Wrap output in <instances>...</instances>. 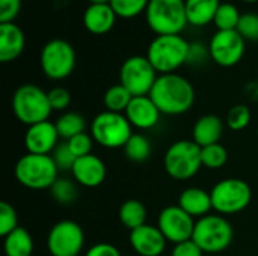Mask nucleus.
Instances as JSON below:
<instances>
[{"label": "nucleus", "instance_id": "1", "mask_svg": "<svg viewBox=\"0 0 258 256\" xmlns=\"http://www.w3.org/2000/svg\"><path fill=\"white\" fill-rule=\"evenodd\" d=\"M150 98L162 115L178 116L192 109L195 89L186 77L177 72L160 74L150 92Z\"/></svg>", "mask_w": 258, "mask_h": 256}, {"label": "nucleus", "instance_id": "2", "mask_svg": "<svg viewBox=\"0 0 258 256\" xmlns=\"http://www.w3.org/2000/svg\"><path fill=\"white\" fill-rule=\"evenodd\" d=\"M190 44L181 35H156L147 50V57L160 74L175 72L187 63Z\"/></svg>", "mask_w": 258, "mask_h": 256}, {"label": "nucleus", "instance_id": "3", "mask_svg": "<svg viewBox=\"0 0 258 256\" xmlns=\"http://www.w3.org/2000/svg\"><path fill=\"white\" fill-rule=\"evenodd\" d=\"M12 112L15 118L27 127L48 121L53 112L48 92L32 83L21 84L12 95Z\"/></svg>", "mask_w": 258, "mask_h": 256}, {"label": "nucleus", "instance_id": "4", "mask_svg": "<svg viewBox=\"0 0 258 256\" xmlns=\"http://www.w3.org/2000/svg\"><path fill=\"white\" fill-rule=\"evenodd\" d=\"M14 172L17 181L30 190L51 189V186L59 178V169L51 155H39L30 152L18 158Z\"/></svg>", "mask_w": 258, "mask_h": 256}, {"label": "nucleus", "instance_id": "5", "mask_svg": "<svg viewBox=\"0 0 258 256\" xmlns=\"http://www.w3.org/2000/svg\"><path fill=\"white\" fill-rule=\"evenodd\" d=\"M145 17L156 35H180L189 24L184 0H150Z\"/></svg>", "mask_w": 258, "mask_h": 256}, {"label": "nucleus", "instance_id": "6", "mask_svg": "<svg viewBox=\"0 0 258 256\" xmlns=\"http://www.w3.org/2000/svg\"><path fill=\"white\" fill-rule=\"evenodd\" d=\"M233 238V225L221 214H207L195 222L192 240L204 253H221L227 250Z\"/></svg>", "mask_w": 258, "mask_h": 256}, {"label": "nucleus", "instance_id": "7", "mask_svg": "<svg viewBox=\"0 0 258 256\" xmlns=\"http://www.w3.org/2000/svg\"><path fill=\"white\" fill-rule=\"evenodd\" d=\"M163 167L174 180L186 181L194 178L203 167L201 146H198L192 139L174 142L165 152Z\"/></svg>", "mask_w": 258, "mask_h": 256}, {"label": "nucleus", "instance_id": "8", "mask_svg": "<svg viewBox=\"0 0 258 256\" xmlns=\"http://www.w3.org/2000/svg\"><path fill=\"white\" fill-rule=\"evenodd\" d=\"M133 134V127L124 113L104 110L98 113L91 122V136L103 148L116 149L124 148Z\"/></svg>", "mask_w": 258, "mask_h": 256}, {"label": "nucleus", "instance_id": "9", "mask_svg": "<svg viewBox=\"0 0 258 256\" xmlns=\"http://www.w3.org/2000/svg\"><path fill=\"white\" fill-rule=\"evenodd\" d=\"M213 210L221 216H231L248 208L252 199L249 184L240 178H227L219 181L210 190Z\"/></svg>", "mask_w": 258, "mask_h": 256}, {"label": "nucleus", "instance_id": "10", "mask_svg": "<svg viewBox=\"0 0 258 256\" xmlns=\"http://www.w3.org/2000/svg\"><path fill=\"white\" fill-rule=\"evenodd\" d=\"M39 63L47 78L63 80L70 77L76 68V50L65 39H50L41 50Z\"/></svg>", "mask_w": 258, "mask_h": 256}, {"label": "nucleus", "instance_id": "11", "mask_svg": "<svg viewBox=\"0 0 258 256\" xmlns=\"http://www.w3.org/2000/svg\"><path fill=\"white\" fill-rule=\"evenodd\" d=\"M159 72L154 69L147 56H132L124 60L119 69V83L133 95H150Z\"/></svg>", "mask_w": 258, "mask_h": 256}, {"label": "nucleus", "instance_id": "12", "mask_svg": "<svg viewBox=\"0 0 258 256\" xmlns=\"http://www.w3.org/2000/svg\"><path fill=\"white\" fill-rule=\"evenodd\" d=\"M85 246V232L73 220H60L48 231L47 249L51 256H79Z\"/></svg>", "mask_w": 258, "mask_h": 256}, {"label": "nucleus", "instance_id": "13", "mask_svg": "<svg viewBox=\"0 0 258 256\" xmlns=\"http://www.w3.org/2000/svg\"><path fill=\"white\" fill-rule=\"evenodd\" d=\"M245 42L237 30H218L209 42L210 59L219 66L231 68L243 59Z\"/></svg>", "mask_w": 258, "mask_h": 256}, {"label": "nucleus", "instance_id": "14", "mask_svg": "<svg viewBox=\"0 0 258 256\" xmlns=\"http://www.w3.org/2000/svg\"><path fill=\"white\" fill-rule=\"evenodd\" d=\"M195 222L197 220L183 211L178 205H169L160 211L157 226L169 243L178 244L192 240Z\"/></svg>", "mask_w": 258, "mask_h": 256}, {"label": "nucleus", "instance_id": "15", "mask_svg": "<svg viewBox=\"0 0 258 256\" xmlns=\"http://www.w3.org/2000/svg\"><path fill=\"white\" fill-rule=\"evenodd\" d=\"M59 139L60 137L54 122L44 121L27 127V131L24 134V146L30 154L51 155L54 148L59 145Z\"/></svg>", "mask_w": 258, "mask_h": 256}, {"label": "nucleus", "instance_id": "16", "mask_svg": "<svg viewBox=\"0 0 258 256\" xmlns=\"http://www.w3.org/2000/svg\"><path fill=\"white\" fill-rule=\"evenodd\" d=\"M128 241L132 249L139 256H160L168 243L159 226L148 223L130 231Z\"/></svg>", "mask_w": 258, "mask_h": 256}, {"label": "nucleus", "instance_id": "17", "mask_svg": "<svg viewBox=\"0 0 258 256\" xmlns=\"http://www.w3.org/2000/svg\"><path fill=\"white\" fill-rule=\"evenodd\" d=\"M71 172L74 181L86 189H95L101 186L107 175L104 161L95 154H89L77 158Z\"/></svg>", "mask_w": 258, "mask_h": 256}, {"label": "nucleus", "instance_id": "18", "mask_svg": "<svg viewBox=\"0 0 258 256\" xmlns=\"http://www.w3.org/2000/svg\"><path fill=\"white\" fill-rule=\"evenodd\" d=\"M124 115L132 124V127L138 130L154 128L159 124L160 116H162L160 110L157 109L154 101L150 98V95L133 97Z\"/></svg>", "mask_w": 258, "mask_h": 256}, {"label": "nucleus", "instance_id": "19", "mask_svg": "<svg viewBox=\"0 0 258 256\" xmlns=\"http://www.w3.org/2000/svg\"><path fill=\"white\" fill-rule=\"evenodd\" d=\"M26 47V36L15 23H0V62L8 63L21 56Z\"/></svg>", "mask_w": 258, "mask_h": 256}, {"label": "nucleus", "instance_id": "20", "mask_svg": "<svg viewBox=\"0 0 258 256\" xmlns=\"http://www.w3.org/2000/svg\"><path fill=\"white\" fill-rule=\"evenodd\" d=\"M183 211H186L194 219H201L213 210L210 192L200 187H187L178 196L177 204Z\"/></svg>", "mask_w": 258, "mask_h": 256}, {"label": "nucleus", "instance_id": "21", "mask_svg": "<svg viewBox=\"0 0 258 256\" xmlns=\"http://www.w3.org/2000/svg\"><path fill=\"white\" fill-rule=\"evenodd\" d=\"M116 17L110 5H89L83 14V24L92 35H106L113 29Z\"/></svg>", "mask_w": 258, "mask_h": 256}, {"label": "nucleus", "instance_id": "22", "mask_svg": "<svg viewBox=\"0 0 258 256\" xmlns=\"http://www.w3.org/2000/svg\"><path fill=\"white\" fill-rule=\"evenodd\" d=\"M224 134V121L216 115L201 116L192 128V140L204 148L213 143H219Z\"/></svg>", "mask_w": 258, "mask_h": 256}, {"label": "nucleus", "instance_id": "23", "mask_svg": "<svg viewBox=\"0 0 258 256\" xmlns=\"http://www.w3.org/2000/svg\"><path fill=\"white\" fill-rule=\"evenodd\" d=\"M187 23L192 26H207L213 23L221 6V0H184Z\"/></svg>", "mask_w": 258, "mask_h": 256}, {"label": "nucleus", "instance_id": "24", "mask_svg": "<svg viewBox=\"0 0 258 256\" xmlns=\"http://www.w3.org/2000/svg\"><path fill=\"white\" fill-rule=\"evenodd\" d=\"M3 250L6 256H32L33 238L26 228L18 226L3 237Z\"/></svg>", "mask_w": 258, "mask_h": 256}, {"label": "nucleus", "instance_id": "25", "mask_svg": "<svg viewBox=\"0 0 258 256\" xmlns=\"http://www.w3.org/2000/svg\"><path fill=\"white\" fill-rule=\"evenodd\" d=\"M118 217L127 229L133 231L147 223V207L138 199H128L121 204Z\"/></svg>", "mask_w": 258, "mask_h": 256}, {"label": "nucleus", "instance_id": "26", "mask_svg": "<svg viewBox=\"0 0 258 256\" xmlns=\"http://www.w3.org/2000/svg\"><path fill=\"white\" fill-rule=\"evenodd\" d=\"M59 137L65 142L86 131V119L77 112H63L54 122Z\"/></svg>", "mask_w": 258, "mask_h": 256}, {"label": "nucleus", "instance_id": "27", "mask_svg": "<svg viewBox=\"0 0 258 256\" xmlns=\"http://www.w3.org/2000/svg\"><path fill=\"white\" fill-rule=\"evenodd\" d=\"M132 100H133V95L121 83L110 86L103 95V104L106 110L115 112V113H125Z\"/></svg>", "mask_w": 258, "mask_h": 256}, {"label": "nucleus", "instance_id": "28", "mask_svg": "<svg viewBox=\"0 0 258 256\" xmlns=\"http://www.w3.org/2000/svg\"><path fill=\"white\" fill-rule=\"evenodd\" d=\"M125 157L133 163H144L151 155V143L148 137L139 133H133L132 137L124 145Z\"/></svg>", "mask_w": 258, "mask_h": 256}, {"label": "nucleus", "instance_id": "29", "mask_svg": "<svg viewBox=\"0 0 258 256\" xmlns=\"http://www.w3.org/2000/svg\"><path fill=\"white\" fill-rule=\"evenodd\" d=\"M240 17L242 14L233 3H221L213 24L218 27V30H236Z\"/></svg>", "mask_w": 258, "mask_h": 256}, {"label": "nucleus", "instance_id": "30", "mask_svg": "<svg viewBox=\"0 0 258 256\" xmlns=\"http://www.w3.org/2000/svg\"><path fill=\"white\" fill-rule=\"evenodd\" d=\"M201 160L207 169H221L228 161V151L222 143H213L201 148Z\"/></svg>", "mask_w": 258, "mask_h": 256}, {"label": "nucleus", "instance_id": "31", "mask_svg": "<svg viewBox=\"0 0 258 256\" xmlns=\"http://www.w3.org/2000/svg\"><path fill=\"white\" fill-rule=\"evenodd\" d=\"M51 198L60 205H70L77 199V186L76 181L68 178H57L50 189Z\"/></svg>", "mask_w": 258, "mask_h": 256}, {"label": "nucleus", "instance_id": "32", "mask_svg": "<svg viewBox=\"0 0 258 256\" xmlns=\"http://www.w3.org/2000/svg\"><path fill=\"white\" fill-rule=\"evenodd\" d=\"M150 0H110V6L121 18H133L147 11Z\"/></svg>", "mask_w": 258, "mask_h": 256}, {"label": "nucleus", "instance_id": "33", "mask_svg": "<svg viewBox=\"0 0 258 256\" xmlns=\"http://www.w3.org/2000/svg\"><path fill=\"white\" fill-rule=\"evenodd\" d=\"M252 119V113L251 109L245 104H237L234 107L230 109L228 115H227V127L233 131H242L245 130Z\"/></svg>", "mask_w": 258, "mask_h": 256}, {"label": "nucleus", "instance_id": "34", "mask_svg": "<svg viewBox=\"0 0 258 256\" xmlns=\"http://www.w3.org/2000/svg\"><path fill=\"white\" fill-rule=\"evenodd\" d=\"M18 228V216L15 208L8 202H0V235L6 237Z\"/></svg>", "mask_w": 258, "mask_h": 256}, {"label": "nucleus", "instance_id": "35", "mask_svg": "<svg viewBox=\"0 0 258 256\" xmlns=\"http://www.w3.org/2000/svg\"><path fill=\"white\" fill-rule=\"evenodd\" d=\"M236 30L245 41H258V14H242Z\"/></svg>", "mask_w": 258, "mask_h": 256}, {"label": "nucleus", "instance_id": "36", "mask_svg": "<svg viewBox=\"0 0 258 256\" xmlns=\"http://www.w3.org/2000/svg\"><path fill=\"white\" fill-rule=\"evenodd\" d=\"M67 145L68 148L71 149V152L80 158V157H85V155H89L92 154V146H94V139L91 134H88L86 131L82 133V134H77L74 136L73 139L67 140Z\"/></svg>", "mask_w": 258, "mask_h": 256}, {"label": "nucleus", "instance_id": "37", "mask_svg": "<svg viewBox=\"0 0 258 256\" xmlns=\"http://www.w3.org/2000/svg\"><path fill=\"white\" fill-rule=\"evenodd\" d=\"M51 157H53V160H54V163H56L59 170H71L74 163H76V160H77V157L68 148L67 142L59 143L54 148V151L51 152Z\"/></svg>", "mask_w": 258, "mask_h": 256}, {"label": "nucleus", "instance_id": "38", "mask_svg": "<svg viewBox=\"0 0 258 256\" xmlns=\"http://www.w3.org/2000/svg\"><path fill=\"white\" fill-rule=\"evenodd\" d=\"M48 101H50L53 112L54 110H57V112L67 110L71 104V94L68 89L57 86V88H53L48 91Z\"/></svg>", "mask_w": 258, "mask_h": 256}, {"label": "nucleus", "instance_id": "39", "mask_svg": "<svg viewBox=\"0 0 258 256\" xmlns=\"http://www.w3.org/2000/svg\"><path fill=\"white\" fill-rule=\"evenodd\" d=\"M23 0H0V23H14Z\"/></svg>", "mask_w": 258, "mask_h": 256}, {"label": "nucleus", "instance_id": "40", "mask_svg": "<svg viewBox=\"0 0 258 256\" xmlns=\"http://www.w3.org/2000/svg\"><path fill=\"white\" fill-rule=\"evenodd\" d=\"M204 252L201 250V247L194 241V240H187L178 244H174L171 256H203Z\"/></svg>", "mask_w": 258, "mask_h": 256}, {"label": "nucleus", "instance_id": "41", "mask_svg": "<svg viewBox=\"0 0 258 256\" xmlns=\"http://www.w3.org/2000/svg\"><path fill=\"white\" fill-rule=\"evenodd\" d=\"M207 57H210L209 47L206 48L201 42L190 44V47H189V56H187V63L200 65V63H203Z\"/></svg>", "mask_w": 258, "mask_h": 256}, {"label": "nucleus", "instance_id": "42", "mask_svg": "<svg viewBox=\"0 0 258 256\" xmlns=\"http://www.w3.org/2000/svg\"><path fill=\"white\" fill-rule=\"evenodd\" d=\"M85 256H121V252L110 243H97L86 250Z\"/></svg>", "mask_w": 258, "mask_h": 256}, {"label": "nucleus", "instance_id": "43", "mask_svg": "<svg viewBox=\"0 0 258 256\" xmlns=\"http://www.w3.org/2000/svg\"><path fill=\"white\" fill-rule=\"evenodd\" d=\"M89 5H110V0H88Z\"/></svg>", "mask_w": 258, "mask_h": 256}, {"label": "nucleus", "instance_id": "44", "mask_svg": "<svg viewBox=\"0 0 258 256\" xmlns=\"http://www.w3.org/2000/svg\"><path fill=\"white\" fill-rule=\"evenodd\" d=\"M242 2H245V3H257L258 0H242Z\"/></svg>", "mask_w": 258, "mask_h": 256}, {"label": "nucleus", "instance_id": "45", "mask_svg": "<svg viewBox=\"0 0 258 256\" xmlns=\"http://www.w3.org/2000/svg\"><path fill=\"white\" fill-rule=\"evenodd\" d=\"M257 134H258V130H257Z\"/></svg>", "mask_w": 258, "mask_h": 256}]
</instances>
